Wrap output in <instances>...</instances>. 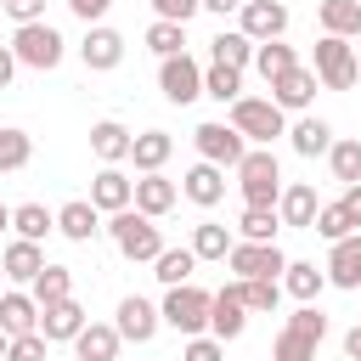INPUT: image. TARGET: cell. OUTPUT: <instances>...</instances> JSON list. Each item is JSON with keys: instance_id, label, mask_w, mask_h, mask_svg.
<instances>
[{"instance_id": "obj_1", "label": "cell", "mask_w": 361, "mask_h": 361, "mask_svg": "<svg viewBox=\"0 0 361 361\" xmlns=\"http://www.w3.org/2000/svg\"><path fill=\"white\" fill-rule=\"evenodd\" d=\"M107 237H113V248H118L124 259H135V265H152V259L164 254V231H158V220L141 214L135 203L118 209V214L107 220Z\"/></svg>"}, {"instance_id": "obj_2", "label": "cell", "mask_w": 361, "mask_h": 361, "mask_svg": "<svg viewBox=\"0 0 361 361\" xmlns=\"http://www.w3.org/2000/svg\"><path fill=\"white\" fill-rule=\"evenodd\" d=\"M237 192H243L248 209H276V197H282V164H276L271 147H248V152H243V164H237Z\"/></svg>"}, {"instance_id": "obj_3", "label": "cell", "mask_w": 361, "mask_h": 361, "mask_svg": "<svg viewBox=\"0 0 361 361\" xmlns=\"http://www.w3.org/2000/svg\"><path fill=\"white\" fill-rule=\"evenodd\" d=\"M11 51H17V62L23 68H34V73H51V68H62V56H68V39L39 17V23H17V34H11Z\"/></svg>"}, {"instance_id": "obj_4", "label": "cell", "mask_w": 361, "mask_h": 361, "mask_svg": "<svg viewBox=\"0 0 361 361\" xmlns=\"http://www.w3.org/2000/svg\"><path fill=\"white\" fill-rule=\"evenodd\" d=\"M231 124L248 135V147H271L276 135H288V113L271 96H237L231 102Z\"/></svg>"}, {"instance_id": "obj_5", "label": "cell", "mask_w": 361, "mask_h": 361, "mask_svg": "<svg viewBox=\"0 0 361 361\" xmlns=\"http://www.w3.org/2000/svg\"><path fill=\"white\" fill-rule=\"evenodd\" d=\"M209 305H214V293H203L197 282H180V288H169L164 293V327H175L180 338H197V333H209Z\"/></svg>"}, {"instance_id": "obj_6", "label": "cell", "mask_w": 361, "mask_h": 361, "mask_svg": "<svg viewBox=\"0 0 361 361\" xmlns=\"http://www.w3.org/2000/svg\"><path fill=\"white\" fill-rule=\"evenodd\" d=\"M316 79H322V90H350L355 79H361V56H355V45L350 39H338V34H322L316 39Z\"/></svg>"}, {"instance_id": "obj_7", "label": "cell", "mask_w": 361, "mask_h": 361, "mask_svg": "<svg viewBox=\"0 0 361 361\" xmlns=\"http://www.w3.org/2000/svg\"><path fill=\"white\" fill-rule=\"evenodd\" d=\"M192 141H197V158H209V164H220V169H237L243 152H248V135H243L231 118H209V124H197Z\"/></svg>"}, {"instance_id": "obj_8", "label": "cell", "mask_w": 361, "mask_h": 361, "mask_svg": "<svg viewBox=\"0 0 361 361\" xmlns=\"http://www.w3.org/2000/svg\"><path fill=\"white\" fill-rule=\"evenodd\" d=\"M158 90H164V102H175V107L197 102V96H203V68H197L186 51H175V56L158 62Z\"/></svg>"}, {"instance_id": "obj_9", "label": "cell", "mask_w": 361, "mask_h": 361, "mask_svg": "<svg viewBox=\"0 0 361 361\" xmlns=\"http://www.w3.org/2000/svg\"><path fill=\"white\" fill-rule=\"evenodd\" d=\"M226 265H231V276H276L282 282V271H288V254L276 248V243H231V254H226Z\"/></svg>"}, {"instance_id": "obj_10", "label": "cell", "mask_w": 361, "mask_h": 361, "mask_svg": "<svg viewBox=\"0 0 361 361\" xmlns=\"http://www.w3.org/2000/svg\"><path fill=\"white\" fill-rule=\"evenodd\" d=\"M237 28H243L254 45H265V39H282V34H288V6H282V0H243V11H237Z\"/></svg>"}, {"instance_id": "obj_11", "label": "cell", "mask_w": 361, "mask_h": 361, "mask_svg": "<svg viewBox=\"0 0 361 361\" xmlns=\"http://www.w3.org/2000/svg\"><path fill=\"white\" fill-rule=\"evenodd\" d=\"M79 62H85L90 73H113V68L124 62V34L107 28V23H90L85 39H79Z\"/></svg>"}, {"instance_id": "obj_12", "label": "cell", "mask_w": 361, "mask_h": 361, "mask_svg": "<svg viewBox=\"0 0 361 361\" xmlns=\"http://www.w3.org/2000/svg\"><path fill=\"white\" fill-rule=\"evenodd\" d=\"M118 333H124V344H152V333L164 327V310L152 305V299H141V293H124L118 299V322H113Z\"/></svg>"}, {"instance_id": "obj_13", "label": "cell", "mask_w": 361, "mask_h": 361, "mask_svg": "<svg viewBox=\"0 0 361 361\" xmlns=\"http://www.w3.org/2000/svg\"><path fill=\"white\" fill-rule=\"evenodd\" d=\"M243 327H248V305H243L237 282H226V288L214 293V305H209V333H214L220 344H231V338H243Z\"/></svg>"}, {"instance_id": "obj_14", "label": "cell", "mask_w": 361, "mask_h": 361, "mask_svg": "<svg viewBox=\"0 0 361 361\" xmlns=\"http://www.w3.org/2000/svg\"><path fill=\"white\" fill-rule=\"evenodd\" d=\"M85 305L68 293V299H56V305H39V333L51 338V344H73L79 333H85Z\"/></svg>"}, {"instance_id": "obj_15", "label": "cell", "mask_w": 361, "mask_h": 361, "mask_svg": "<svg viewBox=\"0 0 361 361\" xmlns=\"http://www.w3.org/2000/svg\"><path fill=\"white\" fill-rule=\"evenodd\" d=\"M180 197H186V203H197V209H214V203L226 197V169H220V164H209V158H197V164L180 175Z\"/></svg>"}, {"instance_id": "obj_16", "label": "cell", "mask_w": 361, "mask_h": 361, "mask_svg": "<svg viewBox=\"0 0 361 361\" xmlns=\"http://www.w3.org/2000/svg\"><path fill=\"white\" fill-rule=\"evenodd\" d=\"M90 203H96L102 214H118V209H130V203H135V180H130L118 164H102V169H96V180H90Z\"/></svg>"}, {"instance_id": "obj_17", "label": "cell", "mask_w": 361, "mask_h": 361, "mask_svg": "<svg viewBox=\"0 0 361 361\" xmlns=\"http://www.w3.org/2000/svg\"><path fill=\"white\" fill-rule=\"evenodd\" d=\"M276 214H282V226H288V231H310V226H316V214H322V197H316V186H310V180H293V186H282V197H276Z\"/></svg>"}, {"instance_id": "obj_18", "label": "cell", "mask_w": 361, "mask_h": 361, "mask_svg": "<svg viewBox=\"0 0 361 361\" xmlns=\"http://www.w3.org/2000/svg\"><path fill=\"white\" fill-rule=\"evenodd\" d=\"M327 282L333 288H344V293H355L361 288V231H350V237H338L333 248H327Z\"/></svg>"}, {"instance_id": "obj_19", "label": "cell", "mask_w": 361, "mask_h": 361, "mask_svg": "<svg viewBox=\"0 0 361 361\" xmlns=\"http://www.w3.org/2000/svg\"><path fill=\"white\" fill-rule=\"evenodd\" d=\"M316 68H288L282 79H271V102L282 107V113H305L310 102H316Z\"/></svg>"}, {"instance_id": "obj_20", "label": "cell", "mask_w": 361, "mask_h": 361, "mask_svg": "<svg viewBox=\"0 0 361 361\" xmlns=\"http://www.w3.org/2000/svg\"><path fill=\"white\" fill-rule=\"evenodd\" d=\"M175 203H180V186H175L164 169H152V175H141V180H135V209H141V214L164 220Z\"/></svg>"}, {"instance_id": "obj_21", "label": "cell", "mask_w": 361, "mask_h": 361, "mask_svg": "<svg viewBox=\"0 0 361 361\" xmlns=\"http://www.w3.org/2000/svg\"><path fill=\"white\" fill-rule=\"evenodd\" d=\"M56 231H62L68 243H90V237L102 231V209H96L90 197H73V203L56 209Z\"/></svg>"}, {"instance_id": "obj_22", "label": "cell", "mask_w": 361, "mask_h": 361, "mask_svg": "<svg viewBox=\"0 0 361 361\" xmlns=\"http://www.w3.org/2000/svg\"><path fill=\"white\" fill-rule=\"evenodd\" d=\"M51 259H45V248L39 243H28V237H17V243H6V254H0V271L23 288V282H34L39 271H45Z\"/></svg>"}, {"instance_id": "obj_23", "label": "cell", "mask_w": 361, "mask_h": 361, "mask_svg": "<svg viewBox=\"0 0 361 361\" xmlns=\"http://www.w3.org/2000/svg\"><path fill=\"white\" fill-rule=\"evenodd\" d=\"M118 344H124V333L113 322H85V333L73 338V355L79 361H118Z\"/></svg>"}, {"instance_id": "obj_24", "label": "cell", "mask_w": 361, "mask_h": 361, "mask_svg": "<svg viewBox=\"0 0 361 361\" xmlns=\"http://www.w3.org/2000/svg\"><path fill=\"white\" fill-rule=\"evenodd\" d=\"M0 327H6L11 338H23V333H39V299H34V293H23V288L0 293Z\"/></svg>"}, {"instance_id": "obj_25", "label": "cell", "mask_w": 361, "mask_h": 361, "mask_svg": "<svg viewBox=\"0 0 361 361\" xmlns=\"http://www.w3.org/2000/svg\"><path fill=\"white\" fill-rule=\"evenodd\" d=\"M288 147H293L299 158H327V147H333V124L316 118V113H305L299 124H288Z\"/></svg>"}, {"instance_id": "obj_26", "label": "cell", "mask_w": 361, "mask_h": 361, "mask_svg": "<svg viewBox=\"0 0 361 361\" xmlns=\"http://www.w3.org/2000/svg\"><path fill=\"white\" fill-rule=\"evenodd\" d=\"M316 23H322V34L361 39V0H316Z\"/></svg>"}, {"instance_id": "obj_27", "label": "cell", "mask_w": 361, "mask_h": 361, "mask_svg": "<svg viewBox=\"0 0 361 361\" xmlns=\"http://www.w3.org/2000/svg\"><path fill=\"white\" fill-rule=\"evenodd\" d=\"M130 147H135V135H130L118 118H102V124H90V152H96L102 164H124V158H130Z\"/></svg>"}, {"instance_id": "obj_28", "label": "cell", "mask_w": 361, "mask_h": 361, "mask_svg": "<svg viewBox=\"0 0 361 361\" xmlns=\"http://www.w3.org/2000/svg\"><path fill=\"white\" fill-rule=\"evenodd\" d=\"M169 152H175V135H169V130H141L135 147H130V164H135L141 175H152V169L169 164Z\"/></svg>"}, {"instance_id": "obj_29", "label": "cell", "mask_w": 361, "mask_h": 361, "mask_svg": "<svg viewBox=\"0 0 361 361\" xmlns=\"http://www.w3.org/2000/svg\"><path fill=\"white\" fill-rule=\"evenodd\" d=\"M322 288H327V271H316L310 259H288V271H282V293H293L299 305H316Z\"/></svg>"}, {"instance_id": "obj_30", "label": "cell", "mask_w": 361, "mask_h": 361, "mask_svg": "<svg viewBox=\"0 0 361 361\" xmlns=\"http://www.w3.org/2000/svg\"><path fill=\"white\" fill-rule=\"evenodd\" d=\"M231 282H237L248 316H271V310L282 305V282H276V276H231Z\"/></svg>"}, {"instance_id": "obj_31", "label": "cell", "mask_w": 361, "mask_h": 361, "mask_svg": "<svg viewBox=\"0 0 361 361\" xmlns=\"http://www.w3.org/2000/svg\"><path fill=\"white\" fill-rule=\"evenodd\" d=\"M254 51H259V45H254L243 28H220V34L209 39V56H214V62H226V68H248V62H254Z\"/></svg>"}, {"instance_id": "obj_32", "label": "cell", "mask_w": 361, "mask_h": 361, "mask_svg": "<svg viewBox=\"0 0 361 361\" xmlns=\"http://www.w3.org/2000/svg\"><path fill=\"white\" fill-rule=\"evenodd\" d=\"M231 243H237V237H231V226H220V220H197V226H192V254H197V259H226Z\"/></svg>"}, {"instance_id": "obj_33", "label": "cell", "mask_w": 361, "mask_h": 361, "mask_svg": "<svg viewBox=\"0 0 361 361\" xmlns=\"http://www.w3.org/2000/svg\"><path fill=\"white\" fill-rule=\"evenodd\" d=\"M192 271H197V254H192V243H186V248H164V254L152 259V276H158L164 288H180V282H192Z\"/></svg>"}, {"instance_id": "obj_34", "label": "cell", "mask_w": 361, "mask_h": 361, "mask_svg": "<svg viewBox=\"0 0 361 361\" xmlns=\"http://www.w3.org/2000/svg\"><path fill=\"white\" fill-rule=\"evenodd\" d=\"M203 96H214L220 107H231L243 96V68H226V62H209L203 68Z\"/></svg>"}, {"instance_id": "obj_35", "label": "cell", "mask_w": 361, "mask_h": 361, "mask_svg": "<svg viewBox=\"0 0 361 361\" xmlns=\"http://www.w3.org/2000/svg\"><path fill=\"white\" fill-rule=\"evenodd\" d=\"M11 231L28 237V243H45V231H56V214L45 203H17L11 209Z\"/></svg>"}, {"instance_id": "obj_36", "label": "cell", "mask_w": 361, "mask_h": 361, "mask_svg": "<svg viewBox=\"0 0 361 361\" xmlns=\"http://www.w3.org/2000/svg\"><path fill=\"white\" fill-rule=\"evenodd\" d=\"M276 231H282V214L276 209H248L243 203V214H237V237L243 243H276Z\"/></svg>"}, {"instance_id": "obj_37", "label": "cell", "mask_w": 361, "mask_h": 361, "mask_svg": "<svg viewBox=\"0 0 361 361\" xmlns=\"http://www.w3.org/2000/svg\"><path fill=\"white\" fill-rule=\"evenodd\" d=\"M28 158H34V135L17 130V124H0V175L28 169Z\"/></svg>"}, {"instance_id": "obj_38", "label": "cell", "mask_w": 361, "mask_h": 361, "mask_svg": "<svg viewBox=\"0 0 361 361\" xmlns=\"http://www.w3.org/2000/svg\"><path fill=\"white\" fill-rule=\"evenodd\" d=\"M327 169H333V180L355 186V180H361V141H355V135L333 141V147H327Z\"/></svg>"}, {"instance_id": "obj_39", "label": "cell", "mask_w": 361, "mask_h": 361, "mask_svg": "<svg viewBox=\"0 0 361 361\" xmlns=\"http://www.w3.org/2000/svg\"><path fill=\"white\" fill-rule=\"evenodd\" d=\"M254 68H259V79L271 85V79H282L288 68H299V56H293V45H282V39H265V45L254 51Z\"/></svg>"}, {"instance_id": "obj_40", "label": "cell", "mask_w": 361, "mask_h": 361, "mask_svg": "<svg viewBox=\"0 0 361 361\" xmlns=\"http://www.w3.org/2000/svg\"><path fill=\"white\" fill-rule=\"evenodd\" d=\"M28 293H34L39 305H56V299H68V293H73V271H68V265H45V271L28 282Z\"/></svg>"}, {"instance_id": "obj_41", "label": "cell", "mask_w": 361, "mask_h": 361, "mask_svg": "<svg viewBox=\"0 0 361 361\" xmlns=\"http://www.w3.org/2000/svg\"><path fill=\"white\" fill-rule=\"evenodd\" d=\"M271 361H316V338L299 333V327H282L276 344H271Z\"/></svg>"}, {"instance_id": "obj_42", "label": "cell", "mask_w": 361, "mask_h": 361, "mask_svg": "<svg viewBox=\"0 0 361 361\" xmlns=\"http://www.w3.org/2000/svg\"><path fill=\"white\" fill-rule=\"evenodd\" d=\"M310 231H322L327 243H338V237H350V231H361V226H355V214H350L344 203H322V214H316Z\"/></svg>"}, {"instance_id": "obj_43", "label": "cell", "mask_w": 361, "mask_h": 361, "mask_svg": "<svg viewBox=\"0 0 361 361\" xmlns=\"http://www.w3.org/2000/svg\"><path fill=\"white\" fill-rule=\"evenodd\" d=\"M147 45L158 51V62L175 56V51H186V23H164V17H158V23L147 28Z\"/></svg>"}, {"instance_id": "obj_44", "label": "cell", "mask_w": 361, "mask_h": 361, "mask_svg": "<svg viewBox=\"0 0 361 361\" xmlns=\"http://www.w3.org/2000/svg\"><path fill=\"white\" fill-rule=\"evenodd\" d=\"M45 350H51V338H45V333H23V338H11L6 361H45Z\"/></svg>"}, {"instance_id": "obj_45", "label": "cell", "mask_w": 361, "mask_h": 361, "mask_svg": "<svg viewBox=\"0 0 361 361\" xmlns=\"http://www.w3.org/2000/svg\"><path fill=\"white\" fill-rule=\"evenodd\" d=\"M180 361H226V344H220L214 333H197V338H186Z\"/></svg>"}, {"instance_id": "obj_46", "label": "cell", "mask_w": 361, "mask_h": 361, "mask_svg": "<svg viewBox=\"0 0 361 361\" xmlns=\"http://www.w3.org/2000/svg\"><path fill=\"white\" fill-rule=\"evenodd\" d=\"M288 327H299V333H310V338H316V344H322V338H327V316H322V310H316V305H299V310H293V316H288Z\"/></svg>"}, {"instance_id": "obj_47", "label": "cell", "mask_w": 361, "mask_h": 361, "mask_svg": "<svg viewBox=\"0 0 361 361\" xmlns=\"http://www.w3.org/2000/svg\"><path fill=\"white\" fill-rule=\"evenodd\" d=\"M147 6H152L164 23H192V17L203 11V0H147Z\"/></svg>"}, {"instance_id": "obj_48", "label": "cell", "mask_w": 361, "mask_h": 361, "mask_svg": "<svg viewBox=\"0 0 361 361\" xmlns=\"http://www.w3.org/2000/svg\"><path fill=\"white\" fill-rule=\"evenodd\" d=\"M0 6H6L11 23H39L45 17V0H0Z\"/></svg>"}, {"instance_id": "obj_49", "label": "cell", "mask_w": 361, "mask_h": 361, "mask_svg": "<svg viewBox=\"0 0 361 361\" xmlns=\"http://www.w3.org/2000/svg\"><path fill=\"white\" fill-rule=\"evenodd\" d=\"M68 11H73L79 23H102V17L113 11V0H68Z\"/></svg>"}, {"instance_id": "obj_50", "label": "cell", "mask_w": 361, "mask_h": 361, "mask_svg": "<svg viewBox=\"0 0 361 361\" xmlns=\"http://www.w3.org/2000/svg\"><path fill=\"white\" fill-rule=\"evenodd\" d=\"M17 68H23V62H17V51H11V45H0V90L17 79Z\"/></svg>"}, {"instance_id": "obj_51", "label": "cell", "mask_w": 361, "mask_h": 361, "mask_svg": "<svg viewBox=\"0 0 361 361\" xmlns=\"http://www.w3.org/2000/svg\"><path fill=\"white\" fill-rule=\"evenodd\" d=\"M338 203H344V209L355 214V226H361V180H355V186H344V197H338Z\"/></svg>"}, {"instance_id": "obj_52", "label": "cell", "mask_w": 361, "mask_h": 361, "mask_svg": "<svg viewBox=\"0 0 361 361\" xmlns=\"http://www.w3.org/2000/svg\"><path fill=\"white\" fill-rule=\"evenodd\" d=\"M344 355H350V361H361V322L344 333Z\"/></svg>"}, {"instance_id": "obj_53", "label": "cell", "mask_w": 361, "mask_h": 361, "mask_svg": "<svg viewBox=\"0 0 361 361\" xmlns=\"http://www.w3.org/2000/svg\"><path fill=\"white\" fill-rule=\"evenodd\" d=\"M203 11H214V17H226V11H243V0H203Z\"/></svg>"}, {"instance_id": "obj_54", "label": "cell", "mask_w": 361, "mask_h": 361, "mask_svg": "<svg viewBox=\"0 0 361 361\" xmlns=\"http://www.w3.org/2000/svg\"><path fill=\"white\" fill-rule=\"evenodd\" d=\"M6 350H11V333H6V327H0V361H6Z\"/></svg>"}, {"instance_id": "obj_55", "label": "cell", "mask_w": 361, "mask_h": 361, "mask_svg": "<svg viewBox=\"0 0 361 361\" xmlns=\"http://www.w3.org/2000/svg\"><path fill=\"white\" fill-rule=\"evenodd\" d=\"M0 231H11V209L6 203H0Z\"/></svg>"}]
</instances>
